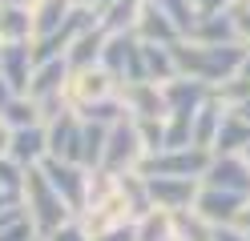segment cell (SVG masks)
Here are the masks:
<instances>
[{"mask_svg": "<svg viewBox=\"0 0 250 241\" xmlns=\"http://www.w3.org/2000/svg\"><path fill=\"white\" fill-rule=\"evenodd\" d=\"M129 112H125V101H121V93L117 96H105V101H97V105H89L85 112H81V121H93V125H117V121H125Z\"/></svg>", "mask_w": 250, "mask_h": 241, "instance_id": "f546056e", "label": "cell"}, {"mask_svg": "<svg viewBox=\"0 0 250 241\" xmlns=\"http://www.w3.org/2000/svg\"><path fill=\"white\" fill-rule=\"evenodd\" d=\"M117 93H121V85L101 69V64H89V69H69V80H65V89H61L69 112H77V117H81L89 105L105 101V96H117Z\"/></svg>", "mask_w": 250, "mask_h": 241, "instance_id": "277c9868", "label": "cell"}, {"mask_svg": "<svg viewBox=\"0 0 250 241\" xmlns=\"http://www.w3.org/2000/svg\"><path fill=\"white\" fill-rule=\"evenodd\" d=\"M0 44H33V4L0 0Z\"/></svg>", "mask_w": 250, "mask_h": 241, "instance_id": "e0dca14e", "label": "cell"}, {"mask_svg": "<svg viewBox=\"0 0 250 241\" xmlns=\"http://www.w3.org/2000/svg\"><path fill=\"white\" fill-rule=\"evenodd\" d=\"M21 185H24V169L12 157H0V189H8V193L21 197Z\"/></svg>", "mask_w": 250, "mask_h": 241, "instance_id": "836d02e7", "label": "cell"}, {"mask_svg": "<svg viewBox=\"0 0 250 241\" xmlns=\"http://www.w3.org/2000/svg\"><path fill=\"white\" fill-rule=\"evenodd\" d=\"M137 133L146 141V153H162V141H166V117L162 121H137Z\"/></svg>", "mask_w": 250, "mask_h": 241, "instance_id": "d6a6232c", "label": "cell"}, {"mask_svg": "<svg viewBox=\"0 0 250 241\" xmlns=\"http://www.w3.org/2000/svg\"><path fill=\"white\" fill-rule=\"evenodd\" d=\"M137 241H174V213L149 209L146 217H137Z\"/></svg>", "mask_w": 250, "mask_h": 241, "instance_id": "4316f807", "label": "cell"}, {"mask_svg": "<svg viewBox=\"0 0 250 241\" xmlns=\"http://www.w3.org/2000/svg\"><path fill=\"white\" fill-rule=\"evenodd\" d=\"M44 133H49V157L81 165V153H85V121L77 117V112L57 117L53 125H44Z\"/></svg>", "mask_w": 250, "mask_h": 241, "instance_id": "30bf717a", "label": "cell"}, {"mask_svg": "<svg viewBox=\"0 0 250 241\" xmlns=\"http://www.w3.org/2000/svg\"><path fill=\"white\" fill-rule=\"evenodd\" d=\"M133 37L142 44H178L182 32L169 24V16L153 4V0H142V12H137V24H133Z\"/></svg>", "mask_w": 250, "mask_h": 241, "instance_id": "9a60e30c", "label": "cell"}, {"mask_svg": "<svg viewBox=\"0 0 250 241\" xmlns=\"http://www.w3.org/2000/svg\"><path fill=\"white\" fill-rule=\"evenodd\" d=\"M186 40L190 44H238L230 12H198V20H194Z\"/></svg>", "mask_w": 250, "mask_h": 241, "instance_id": "ac0fdd59", "label": "cell"}, {"mask_svg": "<svg viewBox=\"0 0 250 241\" xmlns=\"http://www.w3.org/2000/svg\"><path fill=\"white\" fill-rule=\"evenodd\" d=\"M93 241H137V221H125V225H113L105 233H93Z\"/></svg>", "mask_w": 250, "mask_h": 241, "instance_id": "8d00e7d4", "label": "cell"}, {"mask_svg": "<svg viewBox=\"0 0 250 241\" xmlns=\"http://www.w3.org/2000/svg\"><path fill=\"white\" fill-rule=\"evenodd\" d=\"M210 165V153L198 149V145H182V149H162V153H149L142 161V177H198L206 173Z\"/></svg>", "mask_w": 250, "mask_h": 241, "instance_id": "8992f818", "label": "cell"}, {"mask_svg": "<svg viewBox=\"0 0 250 241\" xmlns=\"http://www.w3.org/2000/svg\"><path fill=\"white\" fill-rule=\"evenodd\" d=\"M8 4H33V0H8Z\"/></svg>", "mask_w": 250, "mask_h": 241, "instance_id": "c3c4849f", "label": "cell"}, {"mask_svg": "<svg viewBox=\"0 0 250 241\" xmlns=\"http://www.w3.org/2000/svg\"><path fill=\"white\" fill-rule=\"evenodd\" d=\"M242 209H246V193H230V189H214V185H202L198 201H194V213L202 221H210L214 229L218 225H234Z\"/></svg>", "mask_w": 250, "mask_h": 241, "instance_id": "9c48e42d", "label": "cell"}, {"mask_svg": "<svg viewBox=\"0 0 250 241\" xmlns=\"http://www.w3.org/2000/svg\"><path fill=\"white\" fill-rule=\"evenodd\" d=\"M194 4H198V0H194Z\"/></svg>", "mask_w": 250, "mask_h": 241, "instance_id": "f5cc1de1", "label": "cell"}, {"mask_svg": "<svg viewBox=\"0 0 250 241\" xmlns=\"http://www.w3.org/2000/svg\"><path fill=\"white\" fill-rule=\"evenodd\" d=\"M238 76H246V80H250V48H246V60H242V69H238Z\"/></svg>", "mask_w": 250, "mask_h": 241, "instance_id": "bcb514c9", "label": "cell"}, {"mask_svg": "<svg viewBox=\"0 0 250 241\" xmlns=\"http://www.w3.org/2000/svg\"><path fill=\"white\" fill-rule=\"evenodd\" d=\"M246 201H250V193H246Z\"/></svg>", "mask_w": 250, "mask_h": 241, "instance_id": "f907efd6", "label": "cell"}, {"mask_svg": "<svg viewBox=\"0 0 250 241\" xmlns=\"http://www.w3.org/2000/svg\"><path fill=\"white\" fill-rule=\"evenodd\" d=\"M8 209H21V197L8 189H0V213H8Z\"/></svg>", "mask_w": 250, "mask_h": 241, "instance_id": "ab89813d", "label": "cell"}, {"mask_svg": "<svg viewBox=\"0 0 250 241\" xmlns=\"http://www.w3.org/2000/svg\"><path fill=\"white\" fill-rule=\"evenodd\" d=\"M8 157L17 161L21 169H37L41 161L49 157V133H44V125H33V129H12Z\"/></svg>", "mask_w": 250, "mask_h": 241, "instance_id": "2e32d148", "label": "cell"}, {"mask_svg": "<svg viewBox=\"0 0 250 241\" xmlns=\"http://www.w3.org/2000/svg\"><path fill=\"white\" fill-rule=\"evenodd\" d=\"M12 96H17V93H12V89H8V80H4V76H0V112H4V109H8V101H12Z\"/></svg>", "mask_w": 250, "mask_h": 241, "instance_id": "b9f144b4", "label": "cell"}, {"mask_svg": "<svg viewBox=\"0 0 250 241\" xmlns=\"http://www.w3.org/2000/svg\"><path fill=\"white\" fill-rule=\"evenodd\" d=\"M146 141L137 133V121L125 117L117 125H109V137H105V153H101V169L109 173H137L146 161Z\"/></svg>", "mask_w": 250, "mask_h": 241, "instance_id": "3957f363", "label": "cell"}, {"mask_svg": "<svg viewBox=\"0 0 250 241\" xmlns=\"http://www.w3.org/2000/svg\"><path fill=\"white\" fill-rule=\"evenodd\" d=\"M73 12V0H33V40L65 28Z\"/></svg>", "mask_w": 250, "mask_h": 241, "instance_id": "44dd1931", "label": "cell"}, {"mask_svg": "<svg viewBox=\"0 0 250 241\" xmlns=\"http://www.w3.org/2000/svg\"><path fill=\"white\" fill-rule=\"evenodd\" d=\"M0 117H4L8 129H33V125H41V112H37V101H33V96H12L8 109L0 112Z\"/></svg>", "mask_w": 250, "mask_h": 241, "instance_id": "f1b7e54d", "label": "cell"}, {"mask_svg": "<svg viewBox=\"0 0 250 241\" xmlns=\"http://www.w3.org/2000/svg\"><path fill=\"white\" fill-rule=\"evenodd\" d=\"M37 241H44V237H37Z\"/></svg>", "mask_w": 250, "mask_h": 241, "instance_id": "816d5d0a", "label": "cell"}, {"mask_svg": "<svg viewBox=\"0 0 250 241\" xmlns=\"http://www.w3.org/2000/svg\"><path fill=\"white\" fill-rule=\"evenodd\" d=\"M174 241H214V225L202 221L194 209L174 213Z\"/></svg>", "mask_w": 250, "mask_h": 241, "instance_id": "484cf974", "label": "cell"}, {"mask_svg": "<svg viewBox=\"0 0 250 241\" xmlns=\"http://www.w3.org/2000/svg\"><path fill=\"white\" fill-rule=\"evenodd\" d=\"M214 241H250V233H242L238 225H218V229H214Z\"/></svg>", "mask_w": 250, "mask_h": 241, "instance_id": "74e56055", "label": "cell"}, {"mask_svg": "<svg viewBox=\"0 0 250 241\" xmlns=\"http://www.w3.org/2000/svg\"><path fill=\"white\" fill-rule=\"evenodd\" d=\"M238 0H198V12H230Z\"/></svg>", "mask_w": 250, "mask_h": 241, "instance_id": "f35d334b", "label": "cell"}, {"mask_svg": "<svg viewBox=\"0 0 250 241\" xmlns=\"http://www.w3.org/2000/svg\"><path fill=\"white\" fill-rule=\"evenodd\" d=\"M69 80V60L57 56V60H41L37 73H33V85H28V96L41 101V96H57Z\"/></svg>", "mask_w": 250, "mask_h": 241, "instance_id": "ffe728a7", "label": "cell"}, {"mask_svg": "<svg viewBox=\"0 0 250 241\" xmlns=\"http://www.w3.org/2000/svg\"><path fill=\"white\" fill-rule=\"evenodd\" d=\"M234 225H238L242 233H250V201H246V209H242V213H238V221H234Z\"/></svg>", "mask_w": 250, "mask_h": 241, "instance_id": "ee69618b", "label": "cell"}, {"mask_svg": "<svg viewBox=\"0 0 250 241\" xmlns=\"http://www.w3.org/2000/svg\"><path fill=\"white\" fill-rule=\"evenodd\" d=\"M101 69L117 80V85H133V80H146V60H142V40L133 32H117V37H105L101 44Z\"/></svg>", "mask_w": 250, "mask_h": 241, "instance_id": "5b68a950", "label": "cell"}, {"mask_svg": "<svg viewBox=\"0 0 250 241\" xmlns=\"http://www.w3.org/2000/svg\"><path fill=\"white\" fill-rule=\"evenodd\" d=\"M246 145H250V121H242L238 112H226L210 153H242Z\"/></svg>", "mask_w": 250, "mask_h": 241, "instance_id": "cb8c5ba5", "label": "cell"}, {"mask_svg": "<svg viewBox=\"0 0 250 241\" xmlns=\"http://www.w3.org/2000/svg\"><path fill=\"white\" fill-rule=\"evenodd\" d=\"M21 213L33 221V229L41 237H49L53 229H61L65 221H73V209L57 197V189L44 181L41 165L37 169H24V185H21Z\"/></svg>", "mask_w": 250, "mask_h": 241, "instance_id": "7a4b0ae2", "label": "cell"}, {"mask_svg": "<svg viewBox=\"0 0 250 241\" xmlns=\"http://www.w3.org/2000/svg\"><path fill=\"white\" fill-rule=\"evenodd\" d=\"M149 189V205L162 209V213H182V209H194L202 181L198 177H146Z\"/></svg>", "mask_w": 250, "mask_h": 241, "instance_id": "ba28073f", "label": "cell"}, {"mask_svg": "<svg viewBox=\"0 0 250 241\" xmlns=\"http://www.w3.org/2000/svg\"><path fill=\"white\" fill-rule=\"evenodd\" d=\"M121 101H125V112H129L133 121H162V117H169L166 96H162V85H153V80L121 85Z\"/></svg>", "mask_w": 250, "mask_h": 241, "instance_id": "7c38bea8", "label": "cell"}, {"mask_svg": "<svg viewBox=\"0 0 250 241\" xmlns=\"http://www.w3.org/2000/svg\"><path fill=\"white\" fill-rule=\"evenodd\" d=\"M0 53H4V44H0Z\"/></svg>", "mask_w": 250, "mask_h": 241, "instance_id": "681fc988", "label": "cell"}, {"mask_svg": "<svg viewBox=\"0 0 250 241\" xmlns=\"http://www.w3.org/2000/svg\"><path fill=\"white\" fill-rule=\"evenodd\" d=\"M137 12H142V0H109L101 8V32L105 37H117V32H133Z\"/></svg>", "mask_w": 250, "mask_h": 241, "instance_id": "7402d4cb", "label": "cell"}, {"mask_svg": "<svg viewBox=\"0 0 250 241\" xmlns=\"http://www.w3.org/2000/svg\"><path fill=\"white\" fill-rule=\"evenodd\" d=\"M234 112H238V117H242V121H250V101H242V105H238V109H234Z\"/></svg>", "mask_w": 250, "mask_h": 241, "instance_id": "f6af8a7d", "label": "cell"}, {"mask_svg": "<svg viewBox=\"0 0 250 241\" xmlns=\"http://www.w3.org/2000/svg\"><path fill=\"white\" fill-rule=\"evenodd\" d=\"M242 161H246V165H250V145H246V149H242Z\"/></svg>", "mask_w": 250, "mask_h": 241, "instance_id": "7dc6e473", "label": "cell"}, {"mask_svg": "<svg viewBox=\"0 0 250 241\" xmlns=\"http://www.w3.org/2000/svg\"><path fill=\"white\" fill-rule=\"evenodd\" d=\"M37 237H41V233L33 229V221H28L21 209H17L4 225H0V241H37Z\"/></svg>", "mask_w": 250, "mask_h": 241, "instance_id": "1f68e13d", "label": "cell"}, {"mask_svg": "<svg viewBox=\"0 0 250 241\" xmlns=\"http://www.w3.org/2000/svg\"><path fill=\"white\" fill-rule=\"evenodd\" d=\"M226 112H230V109L218 101V96H210V101L190 117V141L198 145V149H206V153L214 149V137H218V129H222V117H226Z\"/></svg>", "mask_w": 250, "mask_h": 241, "instance_id": "d6986e66", "label": "cell"}, {"mask_svg": "<svg viewBox=\"0 0 250 241\" xmlns=\"http://www.w3.org/2000/svg\"><path fill=\"white\" fill-rule=\"evenodd\" d=\"M182 145H194L190 141V117H186V112H169V117H166V141H162V149H182Z\"/></svg>", "mask_w": 250, "mask_h": 241, "instance_id": "4dcf8cb0", "label": "cell"}, {"mask_svg": "<svg viewBox=\"0 0 250 241\" xmlns=\"http://www.w3.org/2000/svg\"><path fill=\"white\" fill-rule=\"evenodd\" d=\"M174 60H178V76H194L202 85L218 89L222 80L238 76L242 60H246V44H190V40H178Z\"/></svg>", "mask_w": 250, "mask_h": 241, "instance_id": "6da1fadb", "label": "cell"}, {"mask_svg": "<svg viewBox=\"0 0 250 241\" xmlns=\"http://www.w3.org/2000/svg\"><path fill=\"white\" fill-rule=\"evenodd\" d=\"M230 20H234V37H238V44L250 48V0H238V4L230 8Z\"/></svg>", "mask_w": 250, "mask_h": 241, "instance_id": "e575fe53", "label": "cell"}, {"mask_svg": "<svg viewBox=\"0 0 250 241\" xmlns=\"http://www.w3.org/2000/svg\"><path fill=\"white\" fill-rule=\"evenodd\" d=\"M8 141H12V129L4 125V117H0V157H8Z\"/></svg>", "mask_w": 250, "mask_h": 241, "instance_id": "60d3db41", "label": "cell"}, {"mask_svg": "<svg viewBox=\"0 0 250 241\" xmlns=\"http://www.w3.org/2000/svg\"><path fill=\"white\" fill-rule=\"evenodd\" d=\"M33 73H37L33 44H4V53H0V76L8 80V89L17 93V96H28Z\"/></svg>", "mask_w": 250, "mask_h": 241, "instance_id": "5bb4252c", "label": "cell"}, {"mask_svg": "<svg viewBox=\"0 0 250 241\" xmlns=\"http://www.w3.org/2000/svg\"><path fill=\"white\" fill-rule=\"evenodd\" d=\"M73 4H81V8H89V12H97V16H101V8L109 4V0H73Z\"/></svg>", "mask_w": 250, "mask_h": 241, "instance_id": "7bdbcfd3", "label": "cell"}, {"mask_svg": "<svg viewBox=\"0 0 250 241\" xmlns=\"http://www.w3.org/2000/svg\"><path fill=\"white\" fill-rule=\"evenodd\" d=\"M162 96H166V109L169 112H186V117H194V112L214 96V89L202 85V80H194V76H174V80H166V85H162Z\"/></svg>", "mask_w": 250, "mask_h": 241, "instance_id": "4fadbf2b", "label": "cell"}, {"mask_svg": "<svg viewBox=\"0 0 250 241\" xmlns=\"http://www.w3.org/2000/svg\"><path fill=\"white\" fill-rule=\"evenodd\" d=\"M202 185L230 189V193H250V165L242 161V153H210Z\"/></svg>", "mask_w": 250, "mask_h": 241, "instance_id": "8fae6325", "label": "cell"}, {"mask_svg": "<svg viewBox=\"0 0 250 241\" xmlns=\"http://www.w3.org/2000/svg\"><path fill=\"white\" fill-rule=\"evenodd\" d=\"M44 241H93V237L81 229V221L73 217V221H65V225H61V229H53V233L44 237Z\"/></svg>", "mask_w": 250, "mask_h": 241, "instance_id": "d590c367", "label": "cell"}, {"mask_svg": "<svg viewBox=\"0 0 250 241\" xmlns=\"http://www.w3.org/2000/svg\"><path fill=\"white\" fill-rule=\"evenodd\" d=\"M153 4L169 16V24L182 32V40L190 37V28H194V20H198V4H194V0H153Z\"/></svg>", "mask_w": 250, "mask_h": 241, "instance_id": "83f0119b", "label": "cell"}, {"mask_svg": "<svg viewBox=\"0 0 250 241\" xmlns=\"http://www.w3.org/2000/svg\"><path fill=\"white\" fill-rule=\"evenodd\" d=\"M41 173H44V181L57 189V197L73 209V217L81 213L85 193H89V169H85V165H73V161L44 157V161H41Z\"/></svg>", "mask_w": 250, "mask_h": 241, "instance_id": "52a82bcc", "label": "cell"}, {"mask_svg": "<svg viewBox=\"0 0 250 241\" xmlns=\"http://www.w3.org/2000/svg\"><path fill=\"white\" fill-rule=\"evenodd\" d=\"M101 44H105V32H101V28L81 32V37L69 44V53H65L69 69H89V64H97V60H101Z\"/></svg>", "mask_w": 250, "mask_h": 241, "instance_id": "d4e9b609", "label": "cell"}, {"mask_svg": "<svg viewBox=\"0 0 250 241\" xmlns=\"http://www.w3.org/2000/svg\"><path fill=\"white\" fill-rule=\"evenodd\" d=\"M142 60H146V80H153V85H166L178 76L174 44H142Z\"/></svg>", "mask_w": 250, "mask_h": 241, "instance_id": "603a6c76", "label": "cell"}]
</instances>
